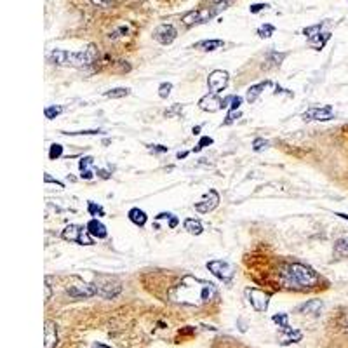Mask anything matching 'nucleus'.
I'll list each match as a JSON object with an SVG mask.
<instances>
[{"label": "nucleus", "mask_w": 348, "mask_h": 348, "mask_svg": "<svg viewBox=\"0 0 348 348\" xmlns=\"http://www.w3.org/2000/svg\"><path fill=\"white\" fill-rule=\"evenodd\" d=\"M169 300L172 303L187 305V307H202V305L218 300V287L209 281L185 275L169 291Z\"/></svg>", "instance_id": "1"}, {"label": "nucleus", "mask_w": 348, "mask_h": 348, "mask_svg": "<svg viewBox=\"0 0 348 348\" xmlns=\"http://www.w3.org/2000/svg\"><path fill=\"white\" fill-rule=\"evenodd\" d=\"M279 279H281V284L284 287L294 289V291L314 289L322 281L320 275L312 266L303 265V263H285V265H282L281 272H279Z\"/></svg>", "instance_id": "2"}, {"label": "nucleus", "mask_w": 348, "mask_h": 348, "mask_svg": "<svg viewBox=\"0 0 348 348\" xmlns=\"http://www.w3.org/2000/svg\"><path fill=\"white\" fill-rule=\"evenodd\" d=\"M97 56H99V51H97L96 45L91 44L79 53H68V51H61V49H54L53 53L49 54V60L58 66L84 68L93 64L97 60Z\"/></svg>", "instance_id": "3"}, {"label": "nucleus", "mask_w": 348, "mask_h": 348, "mask_svg": "<svg viewBox=\"0 0 348 348\" xmlns=\"http://www.w3.org/2000/svg\"><path fill=\"white\" fill-rule=\"evenodd\" d=\"M221 9H225V5H213V7H200L195 9V11H188L187 14H183L181 21L188 28L195 27V25H202V23H207L209 19H213Z\"/></svg>", "instance_id": "4"}, {"label": "nucleus", "mask_w": 348, "mask_h": 348, "mask_svg": "<svg viewBox=\"0 0 348 348\" xmlns=\"http://www.w3.org/2000/svg\"><path fill=\"white\" fill-rule=\"evenodd\" d=\"M93 284L96 287V294L99 298H105V300H112L122 291V285H120L119 281H115L112 277H105V275H97Z\"/></svg>", "instance_id": "5"}, {"label": "nucleus", "mask_w": 348, "mask_h": 348, "mask_svg": "<svg viewBox=\"0 0 348 348\" xmlns=\"http://www.w3.org/2000/svg\"><path fill=\"white\" fill-rule=\"evenodd\" d=\"M61 237L66 242H73L79 244V246H93L94 240L93 235L89 233L87 226H80V225H68L66 228L61 232Z\"/></svg>", "instance_id": "6"}, {"label": "nucleus", "mask_w": 348, "mask_h": 348, "mask_svg": "<svg viewBox=\"0 0 348 348\" xmlns=\"http://www.w3.org/2000/svg\"><path fill=\"white\" fill-rule=\"evenodd\" d=\"M207 270L213 273L214 277L220 279L223 284H232L233 275H235V268L232 266V263L225 261V259H213V261H207Z\"/></svg>", "instance_id": "7"}, {"label": "nucleus", "mask_w": 348, "mask_h": 348, "mask_svg": "<svg viewBox=\"0 0 348 348\" xmlns=\"http://www.w3.org/2000/svg\"><path fill=\"white\" fill-rule=\"evenodd\" d=\"M246 298H247V301L251 303V307L254 308L256 312H259V314H263V312L268 310L270 294H266L265 291L249 287V289H246Z\"/></svg>", "instance_id": "8"}, {"label": "nucleus", "mask_w": 348, "mask_h": 348, "mask_svg": "<svg viewBox=\"0 0 348 348\" xmlns=\"http://www.w3.org/2000/svg\"><path fill=\"white\" fill-rule=\"evenodd\" d=\"M301 119L305 122H312V120H317V122H327V120L334 119V108L329 105L324 106H312L307 112L301 115Z\"/></svg>", "instance_id": "9"}, {"label": "nucleus", "mask_w": 348, "mask_h": 348, "mask_svg": "<svg viewBox=\"0 0 348 348\" xmlns=\"http://www.w3.org/2000/svg\"><path fill=\"white\" fill-rule=\"evenodd\" d=\"M228 80H230L228 71L214 70V71H211L209 77H207V86H209L211 93L220 94L223 89H226V86H228Z\"/></svg>", "instance_id": "10"}, {"label": "nucleus", "mask_w": 348, "mask_h": 348, "mask_svg": "<svg viewBox=\"0 0 348 348\" xmlns=\"http://www.w3.org/2000/svg\"><path fill=\"white\" fill-rule=\"evenodd\" d=\"M178 37V30L169 23H164V25H158L154 30V40H157L158 44L162 45H169L176 40Z\"/></svg>", "instance_id": "11"}, {"label": "nucleus", "mask_w": 348, "mask_h": 348, "mask_svg": "<svg viewBox=\"0 0 348 348\" xmlns=\"http://www.w3.org/2000/svg\"><path fill=\"white\" fill-rule=\"evenodd\" d=\"M218 204H220V195H218V191L209 190L197 204H195V211H198V213H202V214H207V213H211V211L216 209Z\"/></svg>", "instance_id": "12"}, {"label": "nucleus", "mask_w": 348, "mask_h": 348, "mask_svg": "<svg viewBox=\"0 0 348 348\" xmlns=\"http://www.w3.org/2000/svg\"><path fill=\"white\" fill-rule=\"evenodd\" d=\"M66 292L75 300H86V298H91V296H96V287H94V284L79 282L75 285H68Z\"/></svg>", "instance_id": "13"}, {"label": "nucleus", "mask_w": 348, "mask_h": 348, "mask_svg": "<svg viewBox=\"0 0 348 348\" xmlns=\"http://www.w3.org/2000/svg\"><path fill=\"white\" fill-rule=\"evenodd\" d=\"M198 108L204 110V112H209V113H214V112H220V110L225 108V101L220 99L214 93L211 94H206L204 97H200V101H198Z\"/></svg>", "instance_id": "14"}, {"label": "nucleus", "mask_w": 348, "mask_h": 348, "mask_svg": "<svg viewBox=\"0 0 348 348\" xmlns=\"http://www.w3.org/2000/svg\"><path fill=\"white\" fill-rule=\"evenodd\" d=\"M44 341H45V348H54L58 345V329H56V324H54V322H51V320L45 322Z\"/></svg>", "instance_id": "15"}, {"label": "nucleus", "mask_w": 348, "mask_h": 348, "mask_svg": "<svg viewBox=\"0 0 348 348\" xmlns=\"http://www.w3.org/2000/svg\"><path fill=\"white\" fill-rule=\"evenodd\" d=\"M287 58V53H279V51H270L265 58V70H272V68H279L282 64V61Z\"/></svg>", "instance_id": "16"}, {"label": "nucleus", "mask_w": 348, "mask_h": 348, "mask_svg": "<svg viewBox=\"0 0 348 348\" xmlns=\"http://www.w3.org/2000/svg\"><path fill=\"white\" fill-rule=\"evenodd\" d=\"M94 158L93 157H82L79 162V171L82 180H93L94 178Z\"/></svg>", "instance_id": "17"}, {"label": "nucleus", "mask_w": 348, "mask_h": 348, "mask_svg": "<svg viewBox=\"0 0 348 348\" xmlns=\"http://www.w3.org/2000/svg\"><path fill=\"white\" fill-rule=\"evenodd\" d=\"M86 226H87V230H89L91 235L97 237V239H106V235H108V232H106V226L103 225L99 220H96V218H93V220H91Z\"/></svg>", "instance_id": "18"}, {"label": "nucleus", "mask_w": 348, "mask_h": 348, "mask_svg": "<svg viewBox=\"0 0 348 348\" xmlns=\"http://www.w3.org/2000/svg\"><path fill=\"white\" fill-rule=\"evenodd\" d=\"M225 42L220 40V38H209V40H200L193 45V49H198V51H204V53H213L216 49L223 47Z\"/></svg>", "instance_id": "19"}, {"label": "nucleus", "mask_w": 348, "mask_h": 348, "mask_svg": "<svg viewBox=\"0 0 348 348\" xmlns=\"http://www.w3.org/2000/svg\"><path fill=\"white\" fill-rule=\"evenodd\" d=\"M268 86H270V80H265V82H259V84H256V86L249 87V89H247V93H246L247 103H254L256 99L259 97V94H261Z\"/></svg>", "instance_id": "20"}, {"label": "nucleus", "mask_w": 348, "mask_h": 348, "mask_svg": "<svg viewBox=\"0 0 348 348\" xmlns=\"http://www.w3.org/2000/svg\"><path fill=\"white\" fill-rule=\"evenodd\" d=\"M322 307H324V303H322L320 300H310L307 301V303H303L301 307H298V312L300 314H312V315H318L322 310Z\"/></svg>", "instance_id": "21"}, {"label": "nucleus", "mask_w": 348, "mask_h": 348, "mask_svg": "<svg viewBox=\"0 0 348 348\" xmlns=\"http://www.w3.org/2000/svg\"><path fill=\"white\" fill-rule=\"evenodd\" d=\"M127 218L131 220V223H134L136 226H145L146 225V220H148L146 213L139 209V207H132V209L127 213Z\"/></svg>", "instance_id": "22"}, {"label": "nucleus", "mask_w": 348, "mask_h": 348, "mask_svg": "<svg viewBox=\"0 0 348 348\" xmlns=\"http://www.w3.org/2000/svg\"><path fill=\"white\" fill-rule=\"evenodd\" d=\"M285 333V336L281 340V345L282 347H287V345H291V343H298V341H301V338H303V333L301 331H298V329H285L284 331Z\"/></svg>", "instance_id": "23"}, {"label": "nucleus", "mask_w": 348, "mask_h": 348, "mask_svg": "<svg viewBox=\"0 0 348 348\" xmlns=\"http://www.w3.org/2000/svg\"><path fill=\"white\" fill-rule=\"evenodd\" d=\"M185 230H187L188 233H191V235H200V233L204 232V226L202 223L198 220H195V218H187L183 223Z\"/></svg>", "instance_id": "24"}, {"label": "nucleus", "mask_w": 348, "mask_h": 348, "mask_svg": "<svg viewBox=\"0 0 348 348\" xmlns=\"http://www.w3.org/2000/svg\"><path fill=\"white\" fill-rule=\"evenodd\" d=\"M334 256L336 258H348V237H341L334 242Z\"/></svg>", "instance_id": "25"}, {"label": "nucleus", "mask_w": 348, "mask_h": 348, "mask_svg": "<svg viewBox=\"0 0 348 348\" xmlns=\"http://www.w3.org/2000/svg\"><path fill=\"white\" fill-rule=\"evenodd\" d=\"M331 38V33L329 32H322V33H318L315 38H312L310 40V44H312V47L315 49V51H322L324 49V45H326V42Z\"/></svg>", "instance_id": "26"}, {"label": "nucleus", "mask_w": 348, "mask_h": 348, "mask_svg": "<svg viewBox=\"0 0 348 348\" xmlns=\"http://www.w3.org/2000/svg\"><path fill=\"white\" fill-rule=\"evenodd\" d=\"M131 94V89L127 87H115V89H110L105 93V97H112V99H119V97H126Z\"/></svg>", "instance_id": "27"}, {"label": "nucleus", "mask_w": 348, "mask_h": 348, "mask_svg": "<svg viewBox=\"0 0 348 348\" xmlns=\"http://www.w3.org/2000/svg\"><path fill=\"white\" fill-rule=\"evenodd\" d=\"M322 28H324V23H317V25H314V27H307L303 30V35L307 38H315L318 33H322Z\"/></svg>", "instance_id": "28"}, {"label": "nucleus", "mask_w": 348, "mask_h": 348, "mask_svg": "<svg viewBox=\"0 0 348 348\" xmlns=\"http://www.w3.org/2000/svg\"><path fill=\"white\" fill-rule=\"evenodd\" d=\"M272 320L275 322V324H277L282 331L289 329V315L287 314H275L272 317Z\"/></svg>", "instance_id": "29"}, {"label": "nucleus", "mask_w": 348, "mask_h": 348, "mask_svg": "<svg viewBox=\"0 0 348 348\" xmlns=\"http://www.w3.org/2000/svg\"><path fill=\"white\" fill-rule=\"evenodd\" d=\"M273 33H275V27L270 25V23H265V25H261V27L258 28V37L259 38H270Z\"/></svg>", "instance_id": "30"}, {"label": "nucleus", "mask_w": 348, "mask_h": 348, "mask_svg": "<svg viewBox=\"0 0 348 348\" xmlns=\"http://www.w3.org/2000/svg\"><path fill=\"white\" fill-rule=\"evenodd\" d=\"M61 113H63V106H56V105H53V106H45V110H44L45 119H49V120L56 119V117H58V115H61Z\"/></svg>", "instance_id": "31"}, {"label": "nucleus", "mask_w": 348, "mask_h": 348, "mask_svg": "<svg viewBox=\"0 0 348 348\" xmlns=\"http://www.w3.org/2000/svg\"><path fill=\"white\" fill-rule=\"evenodd\" d=\"M87 211H89L91 216H97V218L105 216V209H103V206H97L96 202H89V204H87Z\"/></svg>", "instance_id": "32"}, {"label": "nucleus", "mask_w": 348, "mask_h": 348, "mask_svg": "<svg viewBox=\"0 0 348 348\" xmlns=\"http://www.w3.org/2000/svg\"><path fill=\"white\" fill-rule=\"evenodd\" d=\"M61 155H63V146L58 145V143L51 145V150H49V158H51V160H56V158H60Z\"/></svg>", "instance_id": "33"}, {"label": "nucleus", "mask_w": 348, "mask_h": 348, "mask_svg": "<svg viewBox=\"0 0 348 348\" xmlns=\"http://www.w3.org/2000/svg\"><path fill=\"white\" fill-rule=\"evenodd\" d=\"M172 91V84L171 82H162L160 86H158V96L162 97V99H165V97L171 94Z\"/></svg>", "instance_id": "34"}, {"label": "nucleus", "mask_w": 348, "mask_h": 348, "mask_svg": "<svg viewBox=\"0 0 348 348\" xmlns=\"http://www.w3.org/2000/svg\"><path fill=\"white\" fill-rule=\"evenodd\" d=\"M127 32H129V28H127V27H119V28H117V30L110 32L108 38H110V40H117V38L124 37V35H127Z\"/></svg>", "instance_id": "35"}, {"label": "nucleus", "mask_w": 348, "mask_h": 348, "mask_svg": "<svg viewBox=\"0 0 348 348\" xmlns=\"http://www.w3.org/2000/svg\"><path fill=\"white\" fill-rule=\"evenodd\" d=\"M266 146H268V141H266V139H263V138H256L254 141H253V150H254V152L265 150Z\"/></svg>", "instance_id": "36"}, {"label": "nucleus", "mask_w": 348, "mask_h": 348, "mask_svg": "<svg viewBox=\"0 0 348 348\" xmlns=\"http://www.w3.org/2000/svg\"><path fill=\"white\" fill-rule=\"evenodd\" d=\"M213 145V138H209V136H204V138H200V141H198V145L193 148V152H200L202 148H206V146Z\"/></svg>", "instance_id": "37"}, {"label": "nucleus", "mask_w": 348, "mask_h": 348, "mask_svg": "<svg viewBox=\"0 0 348 348\" xmlns=\"http://www.w3.org/2000/svg\"><path fill=\"white\" fill-rule=\"evenodd\" d=\"M183 112V105H172L169 110H165V117H176V115H180V113Z\"/></svg>", "instance_id": "38"}, {"label": "nucleus", "mask_w": 348, "mask_h": 348, "mask_svg": "<svg viewBox=\"0 0 348 348\" xmlns=\"http://www.w3.org/2000/svg\"><path fill=\"white\" fill-rule=\"evenodd\" d=\"M68 136H96L101 134L99 129H91V131H75V132H66Z\"/></svg>", "instance_id": "39"}, {"label": "nucleus", "mask_w": 348, "mask_h": 348, "mask_svg": "<svg viewBox=\"0 0 348 348\" xmlns=\"http://www.w3.org/2000/svg\"><path fill=\"white\" fill-rule=\"evenodd\" d=\"M240 115H242V113H240L239 110H230V112H228V115H226L225 126H228V124L235 122L237 119H240Z\"/></svg>", "instance_id": "40"}, {"label": "nucleus", "mask_w": 348, "mask_h": 348, "mask_svg": "<svg viewBox=\"0 0 348 348\" xmlns=\"http://www.w3.org/2000/svg\"><path fill=\"white\" fill-rule=\"evenodd\" d=\"M94 5H97V7H103V9H108L113 5V0H91Z\"/></svg>", "instance_id": "41"}, {"label": "nucleus", "mask_w": 348, "mask_h": 348, "mask_svg": "<svg viewBox=\"0 0 348 348\" xmlns=\"http://www.w3.org/2000/svg\"><path fill=\"white\" fill-rule=\"evenodd\" d=\"M268 7H270L268 4H253L251 7H249V11H251V14H258L263 9H268Z\"/></svg>", "instance_id": "42"}, {"label": "nucleus", "mask_w": 348, "mask_h": 348, "mask_svg": "<svg viewBox=\"0 0 348 348\" xmlns=\"http://www.w3.org/2000/svg\"><path fill=\"white\" fill-rule=\"evenodd\" d=\"M242 101H244V99H242V97H240V96H233L232 105H230V110H237L240 105H242Z\"/></svg>", "instance_id": "43"}, {"label": "nucleus", "mask_w": 348, "mask_h": 348, "mask_svg": "<svg viewBox=\"0 0 348 348\" xmlns=\"http://www.w3.org/2000/svg\"><path fill=\"white\" fill-rule=\"evenodd\" d=\"M44 181L45 183H54V185H58L60 188H64V185L61 183V181H58V180H54V178H51L49 174H44Z\"/></svg>", "instance_id": "44"}, {"label": "nucleus", "mask_w": 348, "mask_h": 348, "mask_svg": "<svg viewBox=\"0 0 348 348\" xmlns=\"http://www.w3.org/2000/svg\"><path fill=\"white\" fill-rule=\"evenodd\" d=\"M154 154H164V152H167V146H162V145H154L150 148Z\"/></svg>", "instance_id": "45"}, {"label": "nucleus", "mask_w": 348, "mask_h": 348, "mask_svg": "<svg viewBox=\"0 0 348 348\" xmlns=\"http://www.w3.org/2000/svg\"><path fill=\"white\" fill-rule=\"evenodd\" d=\"M51 300V284H49V277H45V301Z\"/></svg>", "instance_id": "46"}, {"label": "nucleus", "mask_w": 348, "mask_h": 348, "mask_svg": "<svg viewBox=\"0 0 348 348\" xmlns=\"http://www.w3.org/2000/svg\"><path fill=\"white\" fill-rule=\"evenodd\" d=\"M87 348H112V347H106V345H103V343H97V341H94L93 345H89Z\"/></svg>", "instance_id": "47"}, {"label": "nucleus", "mask_w": 348, "mask_h": 348, "mask_svg": "<svg viewBox=\"0 0 348 348\" xmlns=\"http://www.w3.org/2000/svg\"><path fill=\"white\" fill-rule=\"evenodd\" d=\"M169 226H171V228H176V226H178V218L176 216L171 218V221H169Z\"/></svg>", "instance_id": "48"}, {"label": "nucleus", "mask_w": 348, "mask_h": 348, "mask_svg": "<svg viewBox=\"0 0 348 348\" xmlns=\"http://www.w3.org/2000/svg\"><path fill=\"white\" fill-rule=\"evenodd\" d=\"M213 2H214L216 5H226V4L230 2V0H213Z\"/></svg>", "instance_id": "49"}, {"label": "nucleus", "mask_w": 348, "mask_h": 348, "mask_svg": "<svg viewBox=\"0 0 348 348\" xmlns=\"http://www.w3.org/2000/svg\"><path fill=\"white\" fill-rule=\"evenodd\" d=\"M97 174H99V176L103 178V180H106V178H110V174L106 171H97Z\"/></svg>", "instance_id": "50"}, {"label": "nucleus", "mask_w": 348, "mask_h": 348, "mask_svg": "<svg viewBox=\"0 0 348 348\" xmlns=\"http://www.w3.org/2000/svg\"><path fill=\"white\" fill-rule=\"evenodd\" d=\"M336 216L343 218V220H348V214H343V213H336Z\"/></svg>", "instance_id": "51"}, {"label": "nucleus", "mask_w": 348, "mask_h": 348, "mask_svg": "<svg viewBox=\"0 0 348 348\" xmlns=\"http://www.w3.org/2000/svg\"><path fill=\"white\" fill-rule=\"evenodd\" d=\"M187 152H183V154H181V152H180V154H178V158H185V157H187Z\"/></svg>", "instance_id": "52"}, {"label": "nucleus", "mask_w": 348, "mask_h": 348, "mask_svg": "<svg viewBox=\"0 0 348 348\" xmlns=\"http://www.w3.org/2000/svg\"><path fill=\"white\" fill-rule=\"evenodd\" d=\"M198 132H200V127L197 126V127H193V134H198Z\"/></svg>", "instance_id": "53"}, {"label": "nucleus", "mask_w": 348, "mask_h": 348, "mask_svg": "<svg viewBox=\"0 0 348 348\" xmlns=\"http://www.w3.org/2000/svg\"><path fill=\"white\" fill-rule=\"evenodd\" d=\"M347 329H348V315H347Z\"/></svg>", "instance_id": "54"}]
</instances>
